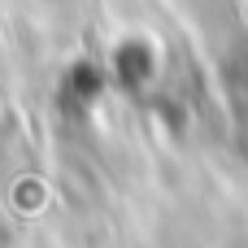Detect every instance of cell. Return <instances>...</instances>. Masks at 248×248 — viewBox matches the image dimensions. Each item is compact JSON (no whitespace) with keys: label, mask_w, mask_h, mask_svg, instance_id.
I'll list each match as a JSON object with an SVG mask.
<instances>
[{"label":"cell","mask_w":248,"mask_h":248,"mask_svg":"<svg viewBox=\"0 0 248 248\" xmlns=\"http://www.w3.org/2000/svg\"><path fill=\"white\" fill-rule=\"evenodd\" d=\"M148 74H153L148 48H144V44H122V48H118V78H122L126 87H140Z\"/></svg>","instance_id":"obj_1"}]
</instances>
